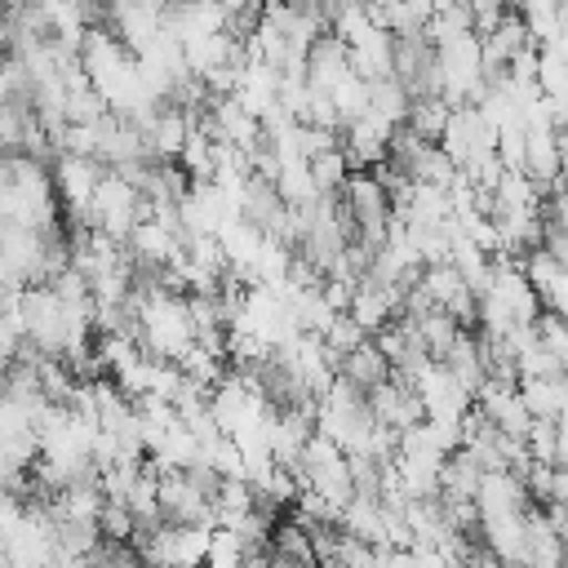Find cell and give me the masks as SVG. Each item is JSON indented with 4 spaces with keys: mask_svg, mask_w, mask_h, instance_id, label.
Masks as SVG:
<instances>
[{
    "mask_svg": "<svg viewBox=\"0 0 568 568\" xmlns=\"http://www.w3.org/2000/svg\"><path fill=\"white\" fill-rule=\"evenodd\" d=\"M320 568H342V564H333V559H324V564H320Z\"/></svg>",
    "mask_w": 568,
    "mask_h": 568,
    "instance_id": "cell-7",
    "label": "cell"
},
{
    "mask_svg": "<svg viewBox=\"0 0 568 568\" xmlns=\"http://www.w3.org/2000/svg\"><path fill=\"white\" fill-rule=\"evenodd\" d=\"M448 111H453V106H448L444 98H408V111H404V129H408V133H417L422 142H439Z\"/></svg>",
    "mask_w": 568,
    "mask_h": 568,
    "instance_id": "cell-6",
    "label": "cell"
},
{
    "mask_svg": "<svg viewBox=\"0 0 568 568\" xmlns=\"http://www.w3.org/2000/svg\"><path fill=\"white\" fill-rule=\"evenodd\" d=\"M364 399H368L373 422H377L382 430H390V435H404V430H413V426L422 422V399H417L413 382H404V377H395V373H390L382 386H373Z\"/></svg>",
    "mask_w": 568,
    "mask_h": 568,
    "instance_id": "cell-2",
    "label": "cell"
},
{
    "mask_svg": "<svg viewBox=\"0 0 568 568\" xmlns=\"http://www.w3.org/2000/svg\"><path fill=\"white\" fill-rule=\"evenodd\" d=\"M493 142H497V133H493V124H488V115L479 106H453L435 146L448 155V164L457 173H466L475 160H484L493 151Z\"/></svg>",
    "mask_w": 568,
    "mask_h": 568,
    "instance_id": "cell-1",
    "label": "cell"
},
{
    "mask_svg": "<svg viewBox=\"0 0 568 568\" xmlns=\"http://www.w3.org/2000/svg\"><path fill=\"white\" fill-rule=\"evenodd\" d=\"M519 399L532 422H564V373L555 377H519Z\"/></svg>",
    "mask_w": 568,
    "mask_h": 568,
    "instance_id": "cell-4",
    "label": "cell"
},
{
    "mask_svg": "<svg viewBox=\"0 0 568 568\" xmlns=\"http://www.w3.org/2000/svg\"><path fill=\"white\" fill-rule=\"evenodd\" d=\"M333 377H337V382H346L351 390L368 395L373 386H382V382L390 377V364H386V355L377 351V342H373V337H364L355 351L337 355V364H333Z\"/></svg>",
    "mask_w": 568,
    "mask_h": 568,
    "instance_id": "cell-3",
    "label": "cell"
},
{
    "mask_svg": "<svg viewBox=\"0 0 568 568\" xmlns=\"http://www.w3.org/2000/svg\"><path fill=\"white\" fill-rule=\"evenodd\" d=\"M479 479H484V470H479L462 448H453V453L439 462V484H435V493L448 497V501H475Z\"/></svg>",
    "mask_w": 568,
    "mask_h": 568,
    "instance_id": "cell-5",
    "label": "cell"
}]
</instances>
